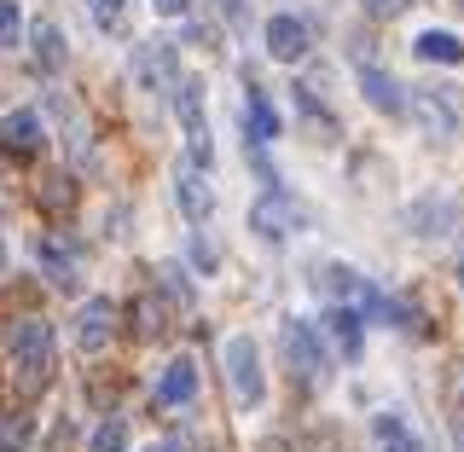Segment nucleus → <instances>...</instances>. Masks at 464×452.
Segmentation results:
<instances>
[{
    "label": "nucleus",
    "mask_w": 464,
    "mask_h": 452,
    "mask_svg": "<svg viewBox=\"0 0 464 452\" xmlns=\"http://www.w3.org/2000/svg\"><path fill=\"white\" fill-rule=\"evenodd\" d=\"M6 360H12V371H18L24 395L47 389V377H53V325L47 319H35V313L12 319L6 325Z\"/></svg>",
    "instance_id": "1"
},
{
    "label": "nucleus",
    "mask_w": 464,
    "mask_h": 452,
    "mask_svg": "<svg viewBox=\"0 0 464 452\" xmlns=\"http://www.w3.org/2000/svg\"><path fill=\"white\" fill-rule=\"evenodd\" d=\"M285 360H290V377H302L308 389L325 383L331 354H325V342H319L314 319H285Z\"/></svg>",
    "instance_id": "2"
},
{
    "label": "nucleus",
    "mask_w": 464,
    "mask_h": 452,
    "mask_svg": "<svg viewBox=\"0 0 464 452\" xmlns=\"http://www.w3.org/2000/svg\"><path fill=\"white\" fill-rule=\"evenodd\" d=\"M180 47H174L169 35H151L134 47V87H145V93H157V87H180Z\"/></svg>",
    "instance_id": "3"
},
{
    "label": "nucleus",
    "mask_w": 464,
    "mask_h": 452,
    "mask_svg": "<svg viewBox=\"0 0 464 452\" xmlns=\"http://www.w3.org/2000/svg\"><path fill=\"white\" fill-rule=\"evenodd\" d=\"M227 383H232V400L238 406H261V395H267V377H261V354L256 342L244 337H227Z\"/></svg>",
    "instance_id": "4"
},
{
    "label": "nucleus",
    "mask_w": 464,
    "mask_h": 452,
    "mask_svg": "<svg viewBox=\"0 0 464 452\" xmlns=\"http://www.w3.org/2000/svg\"><path fill=\"white\" fill-rule=\"evenodd\" d=\"M111 337H116V302L111 296L82 302V313H76V348H82V354H105Z\"/></svg>",
    "instance_id": "5"
},
{
    "label": "nucleus",
    "mask_w": 464,
    "mask_h": 452,
    "mask_svg": "<svg viewBox=\"0 0 464 452\" xmlns=\"http://www.w3.org/2000/svg\"><path fill=\"white\" fill-rule=\"evenodd\" d=\"M261 35H267V58H279V64H302L308 58V24L296 12H273Z\"/></svg>",
    "instance_id": "6"
},
{
    "label": "nucleus",
    "mask_w": 464,
    "mask_h": 452,
    "mask_svg": "<svg viewBox=\"0 0 464 452\" xmlns=\"http://www.w3.org/2000/svg\"><path fill=\"white\" fill-rule=\"evenodd\" d=\"M250 226L261 232V238H285V232H296V226H302L296 197H285V192L256 197V203H250Z\"/></svg>",
    "instance_id": "7"
},
{
    "label": "nucleus",
    "mask_w": 464,
    "mask_h": 452,
    "mask_svg": "<svg viewBox=\"0 0 464 452\" xmlns=\"http://www.w3.org/2000/svg\"><path fill=\"white\" fill-rule=\"evenodd\" d=\"M41 145H47V134H41V116H35V111H12L6 122H0V151H6V157L29 163Z\"/></svg>",
    "instance_id": "8"
},
{
    "label": "nucleus",
    "mask_w": 464,
    "mask_h": 452,
    "mask_svg": "<svg viewBox=\"0 0 464 452\" xmlns=\"http://www.w3.org/2000/svg\"><path fill=\"white\" fill-rule=\"evenodd\" d=\"M412 116L430 128V134H441V139H459L464 134V111L447 93H412Z\"/></svg>",
    "instance_id": "9"
},
{
    "label": "nucleus",
    "mask_w": 464,
    "mask_h": 452,
    "mask_svg": "<svg viewBox=\"0 0 464 452\" xmlns=\"http://www.w3.org/2000/svg\"><path fill=\"white\" fill-rule=\"evenodd\" d=\"M174 197H180V215H186V221H192V226H203V221H209V215H215V192H209V174H203V168H192V163L180 168V180H174Z\"/></svg>",
    "instance_id": "10"
},
{
    "label": "nucleus",
    "mask_w": 464,
    "mask_h": 452,
    "mask_svg": "<svg viewBox=\"0 0 464 452\" xmlns=\"http://www.w3.org/2000/svg\"><path fill=\"white\" fill-rule=\"evenodd\" d=\"M360 93H366V105H372V111H389V116L412 111L406 87H401L395 76H389V70H377V64H360Z\"/></svg>",
    "instance_id": "11"
},
{
    "label": "nucleus",
    "mask_w": 464,
    "mask_h": 452,
    "mask_svg": "<svg viewBox=\"0 0 464 452\" xmlns=\"http://www.w3.org/2000/svg\"><path fill=\"white\" fill-rule=\"evenodd\" d=\"M279 139V111L267 105V93L250 82L244 87V145H273Z\"/></svg>",
    "instance_id": "12"
},
{
    "label": "nucleus",
    "mask_w": 464,
    "mask_h": 452,
    "mask_svg": "<svg viewBox=\"0 0 464 452\" xmlns=\"http://www.w3.org/2000/svg\"><path fill=\"white\" fill-rule=\"evenodd\" d=\"M192 395H198V366H192V360H169L163 377H157V400H163V406H186Z\"/></svg>",
    "instance_id": "13"
},
{
    "label": "nucleus",
    "mask_w": 464,
    "mask_h": 452,
    "mask_svg": "<svg viewBox=\"0 0 464 452\" xmlns=\"http://www.w3.org/2000/svg\"><path fill=\"white\" fill-rule=\"evenodd\" d=\"M412 53L424 58V64H464V41L453 29H424V35L412 41Z\"/></svg>",
    "instance_id": "14"
},
{
    "label": "nucleus",
    "mask_w": 464,
    "mask_h": 452,
    "mask_svg": "<svg viewBox=\"0 0 464 452\" xmlns=\"http://www.w3.org/2000/svg\"><path fill=\"white\" fill-rule=\"evenodd\" d=\"M372 435H377V447H383V452H424V441L406 429L401 412H377L372 418Z\"/></svg>",
    "instance_id": "15"
},
{
    "label": "nucleus",
    "mask_w": 464,
    "mask_h": 452,
    "mask_svg": "<svg viewBox=\"0 0 464 452\" xmlns=\"http://www.w3.org/2000/svg\"><path fill=\"white\" fill-rule=\"evenodd\" d=\"M174 111H180V128H186V139H203L209 128H203V82L186 76L180 87H174Z\"/></svg>",
    "instance_id": "16"
},
{
    "label": "nucleus",
    "mask_w": 464,
    "mask_h": 452,
    "mask_svg": "<svg viewBox=\"0 0 464 452\" xmlns=\"http://www.w3.org/2000/svg\"><path fill=\"white\" fill-rule=\"evenodd\" d=\"M325 337L343 348L348 360L360 354V308H343V302H331V313H325Z\"/></svg>",
    "instance_id": "17"
},
{
    "label": "nucleus",
    "mask_w": 464,
    "mask_h": 452,
    "mask_svg": "<svg viewBox=\"0 0 464 452\" xmlns=\"http://www.w3.org/2000/svg\"><path fill=\"white\" fill-rule=\"evenodd\" d=\"M41 267H47V279L58 290H76L82 284V261L70 255V250H58V244H41Z\"/></svg>",
    "instance_id": "18"
},
{
    "label": "nucleus",
    "mask_w": 464,
    "mask_h": 452,
    "mask_svg": "<svg viewBox=\"0 0 464 452\" xmlns=\"http://www.w3.org/2000/svg\"><path fill=\"white\" fill-rule=\"evenodd\" d=\"M35 58H41V70H64V35H58V24H35Z\"/></svg>",
    "instance_id": "19"
},
{
    "label": "nucleus",
    "mask_w": 464,
    "mask_h": 452,
    "mask_svg": "<svg viewBox=\"0 0 464 452\" xmlns=\"http://www.w3.org/2000/svg\"><path fill=\"white\" fill-rule=\"evenodd\" d=\"M87 452H128V424L122 418H105L93 429V441H87Z\"/></svg>",
    "instance_id": "20"
},
{
    "label": "nucleus",
    "mask_w": 464,
    "mask_h": 452,
    "mask_svg": "<svg viewBox=\"0 0 464 452\" xmlns=\"http://www.w3.org/2000/svg\"><path fill=\"white\" fill-rule=\"evenodd\" d=\"M18 35H24V12H18V0H0V47H18Z\"/></svg>",
    "instance_id": "21"
},
{
    "label": "nucleus",
    "mask_w": 464,
    "mask_h": 452,
    "mask_svg": "<svg viewBox=\"0 0 464 452\" xmlns=\"http://www.w3.org/2000/svg\"><path fill=\"white\" fill-rule=\"evenodd\" d=\"M87 12H93L99 29H116V24H122V12H128V0H87Z\"/></svg>",
    "instance_id": "22"
},
{
    "label": "nucleus",
    "mask_w": 464,
    "mask_h": 452,
    "mask_svg": "<svg viewBox=\"0 0 464 452\" xmlns=\"http://www.w3.org/2000/svg\"><path fill=\"white\" fill-rule=\"evenodd\" d=\"M41 197H47L53 209H58V203H64V209H70V197H76V186H70L64 174H47V186H41Z\"/></svg>",
    "instance_id": "23"
},
{
    "label": "nucleus",
    "mask_w": 464,
    "mask_h": 452,
    "mask_svg": "<svg viewBox=\"0 0 464 452\" xmlns=\"http://www.w3.org/2000/svg\"><path fill=\"white\" fill-rule=\"evenodd\" d=\"M134 313H140V337H157V331H163V308H157L151 296H145V302H140Z\"/></svg>",
    "instance_id": "24"
},
{
    "label": "nucleus",
    "mask_w": 464,
    "mask_h": 452,
    "mask_svg": "<svg viewBox=\"0 0 464 452\" xmlns=\"http://www.w3.org/2000/svg\"><path fill=\"white\" fill-rule=\"evenodd\" d=\"M360 6H366L372 18H401V12L412 6V0H360Z\"/></svg>",
    "instance_id": "25"
},
{
    "label": "nucleus",
    "mask_w": 464,
    "mask_h": 452,
    "mask_svg": "<svg viewBox=\"0 0 464 452\" xmlns=\"http://www.w3.org/2000/svg\"><path fill=\"white\" fill-rule=\"evenodd\" d=\"M151 12H157V18H186L192 0H151Z\"/></svg>",
    "instance_id": "26"
},
{
    "label": "nucleus",
    "mask_w": 464,
    "mask_h": 452,
    "mask_svg": "<svg viewBox=\"0 0 464 452\" xmlns=\"http://www.w3.org/2000/svg\"><path fill=\"white\" fill-rule=\"evenodd\" d=\"M192 261H198L203 273H215V261H221V255H215V244H203V238H192Z\"/></svg>",
    "instance_id": "27"
},
{
    "label": "nucleus",
    "mask_w": 464,
    "mask_h": 452,
    "mask_svg": "<svg viewBox=\"0 0 464 452\" xmlns=\"http://www.w3.org/2000/svg\"><path fill=\"white\" fill-rule=\"evenodd\" d=\"M221 12H227L232 24H244V0H221Z\"/></svg>",
    "instance_id": "28"
},
{
    "label": "nucleus",
    "mask_w": 464,
    "mask_h": 452,
    "mask_svg": "<svg viewBox=\"0 0 464 452\" xmlns=\"http://www.w3.org/2000/svg\"><path fill=\"white\" fill-rule=\"evenodd\" d=\"M453 441H459V452H464V424H459V435H453Z\"/></svg>",
    "instance_id": "29"
},
{
    "label": "nucleus",
    "mask_w": 464,
    "mask_h": 452,
    "mask_svg": "<svg viewBox=\"0 0 464 452\" xmlns=\"http://www.w3.org/2000/svg\"><path fill=\"white\" fill-rule=\"evenodd\" d=\"M459 284H464V255H459Z\"/></svg>",
    "instance_id": "30"
},
{
    "label": "nucleus",
    "mask_w": 464,
    "mask_h": 452,
    "mask_svg": "<svg viewBox=\"0 0 464 452\" xmlns=\"http://www.w3.org/2000/svg\"><path fill=\"white\" fill-rule=\"evenodd\" d=\"M0 267H6V244H0Z\"/></svg>",
    "instance_id": "31"
}]
</instances>
